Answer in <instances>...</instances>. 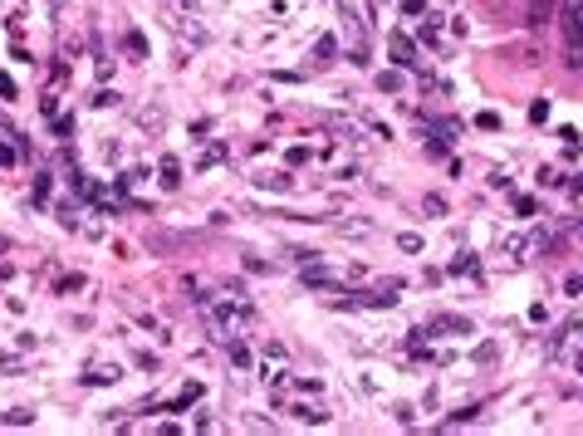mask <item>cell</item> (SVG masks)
Returning a JSON list of instances; mask_svg holds the SVG:
<instances>
[{
    "instance_id": "obj_1",
    "label": "cell",
    "mask_w": 583,
    "mask_h": 436,
    "mask_svg": "<svg viewBox=\"0 0 583 436\" xmlns=\"http://www.w3.org/2000/svg\"><path fill=\"white\" fill-rule=\"evenodd\" d=\"M397 294H402V280H383L378 289L348 294V299H338V304H348V309H392V304H397Z\"/></svg>"
},
{
    "instance_id": "obj_2",
    "label": "cell",
    "mask_w": 583,
    "mask_h": 436,
    "mask_svg": "<svg viewBox=\"0 0 583 436\" xmlns=\"http://www.w3.org/2000/svg\"><path fill=\"white\" fill-rule=\"evenodd\" d=\"M559 35H564V44H569V49H583V0H564Z\"/></svg>"
},
{
    "instance_id": "obj_3",
    "label": "cell",
    "mask_w": 583,
    "mask_h": 436,
    "mask_svg": "<svg viewBox=\"0 0 583 436\" xmlns=\"http://www.w3.org/2000/svg\"><path fill=\"white\" fill-rule=\"evenodd\" d=\"M388 49H392V59H397V69H417V64H422V59H417V44H412L402 30L388 35Z\"/></svg>"
},
{
    "instance_id": "obj_4",
    "label": "cell",
    "mask_w": 583,
    "mask_h": 436,
    "mask_svg": "<svg viewBox=\"0 0 583 436\" xmlns=\"http://www.w3.org/2000/svg\"><path fill=\"white\" fill-rule=\"evenodd\" d=\"M299 280H304V289H314V294L338 289V275H333V270H324L319 260H314V265H304V275H299Z\"/></svg>"
},
{
    "instance_id": "obj_5",
    "label": "cell",
    "mask_w": 583,
    "mask_h": 436,
    "mask_svg": "<svg viewBox=\"0 0 583 436\" xmlns=\"http://www.w3.org/2000/svg\"><path fill=\"white\" fill-rule=\"evenodd\" d=\"M294 422H309V427H324L329 422V412H324V402H294L290 407Z\"/></svg>"
},
{
    "instance_id": "obj_6",
    "label": "cell",
    "mask_w": 583,
    "mask_h": 436,
    "mask_svg": "<svg viewBox=\"0 0 583 436\" xmlns=\"http://www.w3.org/2000/svg\"><path fill=\"white\" fill-rule=\"evenodd\" d=\"M431 328H441L446 338H461V333H476V324H471V319H461V314H436V319H431Z\"/></svg>"
},
{
    "instance_id": "obj_7",
    "label": "cell",
    "mask_w": 583,
    "mask_h": 436,
    "mask_svg": "<svg viewBox=\"0 0 583 436\" xmlns=\"http://www.w3.org/2000/svg\"><path fill=\"white\" fill-rule=\"evenodd\" d=\"M255 187L260 192H294V177L290 172H255Z\"/></svg>"
},
{
    "instance_id": "obj_8",
    "label": "cell",
    "mask_w": 583,
    "mask_h": 436,
    "mask_svg": "<svg viewBox=\"0 0 583 436\" xmlns=\"http://www.w3.org/2000/svg\"><path fill=\"white\" fill-rule=\"evenodd\" d=\"M157 182H162L167 192H177V187H182V162H177V157H162V162H157Z\"/></svg>"
},
{
    "instance_id": "obj_9",
    "label": "cell",
    "mask_w": 583,
    "mask_h": 436,
    "mask_svg": "<svg viewBox=\"0 0 583 436\" xmlns=\"http://www.w3.org/2000/svg\"><path fill=\"white\" fill-rule=\"evenodd\" d=\"M446 275H471V280H481V260H476L471 250H461V255L446 265Z\"/></svg>"
},
{
    "instance_id": "obj_10",
    "label": "cell",
    "mask_w": 583,
    "mask_h": 436,
    "mask_svg": "<svg viewBox=\"0 0 583 436\" xmlns=\"http://www.w3.org/2000/svg\"><path fill=\"white\" fill-rule=\"evenodd\" d=\"M123 49H128V59H147V39H142V30H123Z\"/></svg>"
},
{
    "instance_id": "obj_11",
    "label": "cell",
    "mask_w": 583,
    "mask_h": 436,
    "mask_svg": "<svg viewBox=\"0 0 583 436\" xmlns=\"http://www.w3.org/2000/svg\"><path fill=\"white\" fill-rule=\"evenodd\" d=\"M314 59H319V64H333V59H338V35H319V39H314Z\"/></svg>"
},
{
    "instance_id": "obj_12",
    "label": "cell",
    "mask_w": 583,
    "mask_h": 436,
    "mask_svg": "<svg viewBox=\"0 0 583 436\" xmlns=\"http://www.w3.org/2000/svg\"><path fill=\"white\" fill-rule=\"evenodd\" d=\"M0 137H10V142H15V147H20V157H25V162H30V137H25V132H20V127H15V123H10V118H5V113H0Z\"/></svg>"
},
{
    "instance_id": "obj_13",
    "label": "cell",
    "mask_w": 583,
    "mask_h": 436,
    "mask_svg": "<svg viewBox=\"0 0 583 436\" xmlns=\"http://www.w3.org/2000/svg\"><path fill=\"white\" fill-rule=\"evenodd\" d=\"M118 378H123V373H118V363H113V368H108V363H98L94 373H84V382H89V387H108V382H118Z\"/></svg>"
},
{
    "instance_id": "obj_14",
    "label": "cell",
    "mask_w": 583,
    "mask_h": 436,
    "mask_svg": "<svg viewBox=\"0 0 583 436\" xmlns=\"http://www.w3.org/2000/svg\"><path fill=\"white\" fill-rule=\"evenodd\" d=\"M226 157H231V147H226V142H211V147L201 152V162H196V172H211V167H216V162H226Z\"/></svg>"
},
{
    "instance_id": "obj_15",
    "label": "cell",
    "mask_w": 583,
    "mask_h": 436,
    "mask_svg": "<svg viewBox=\"0 0 583 436\" xmlns=\"http://www.w3.org/2000/svg\"><path fill=\"white\" fill-rule=\"evenodd\" d=\"M226 353H231V363H235L240 373L250 368V348H245V338H235V333H231V338H226Z\"/></svg>"
},
{
    "instance_id": "obj_16",
    "label": "cell",
    "mask_w": 583,
    "mask_h": 436,
    "mask_svg": "<svg viewBox=\"0 0 583 436\" xmlns=\"http://www.w3.org/2000/svg\"><path fill=\"white\" fill-rule=\"evenodd\" d=\"M417 35H422V44H431V49H436V35H441V15H431V10H426V20L417 25Z\"/></svg>"
},
{
    "instance_id": "obj_17",
    "label": "cell",
    "mask_w": 583,
    "mask_h": 436,
    "mask_svg": "<svg viewBox=\"0 0 583 436\" xmlns=\"http://www.w3.org/2000/svg\"><path fill=\"white\" fill-rule=\"evenodd\" d=\"M481 412H486V402H471V407H456V412H451V417H446L441 427H461V422H476Z\"/></svg>"
},
{
    "instance_id": "obj_18",
    "label": "cell",
    "mask_w": 583,
    "mask_h": 436,
    "mask_svg": "<svg viewBox=\"0 0 583 436\" xmlns=\"http://www.w3.org/2000/svg\"><path fill=\"white\" fill-rule=\"evenodd\" d=\"M495 358H500V343H495V338H486V343H481V348L471 353V363H476V368H490Z\"/></svg>"
},
{
    "instance_id": "obj_19",
    "label": "cell",
    "mask_w": 583,
    "mask_h": 436,
    "mask_svg": "<svg viewBox=\"0 0 583 436\" xmlns=\"http://www.w3.org/2000/svg\"><path fill=\"white\" fill-rule=\"evenodd\" d=\"M49 192H54V177H49V172H35V192H30V197H35V206H44V201H49Z\"/></svg>"
},
{
    "instance_id": "obj_20",
    "label": "cell",
    "mask_w": 583,
    "mask_h": 436,
    "mask_svg": "<svg viewBox=\"0 0 583 436\" xmlns=\"http://www.w3.org/2000/svg\"><path fill=\"white\" fill-rule=\"evenodd\" d=\"M549 15H554V0H534V5H529V30H539Z\"/></svg>"
},
{
    "instance_id": "obj_21",
    "label": "cell",
    "mask_w": 583,
    "mask_h": 436,
    "mask_svg": "<svg viewBox=\"0 0 583 436\" xmlns=\"http://www.w3.org/2000/svg\"><path fill=\"white\" fill-rule=\"evenodd\" d=\"M378 89L383 94H402V69H383L378 74Z\"/></svg>"
},
{
    "instance_id": "obj_22",
    "label": "cell",
    "mask_w": 583,
    "mask_h": 436,
    "mask_svg": "<svg viewBox=\"0 0 583 436\" xmlns=\"http://www.w3.org/2000/svg\"><path fill=\"white\" fill-rule=\"evenodd\" d=\"M500 250H505V260H515V265L524 260V240H520V235H505V240H500Z\"/></svg>"
},
{
    "instance_id": "obj_23",
    "label": "cell",
    "mask_w": 583,
    "mask_h": 436,
    "mask_svg": "<svg viewBox=\"0 0 583 436\" xmlns=\"http://www.w3.org/2000/svg\"><path fill=\"white\" fill-rule=\"evenodd\" d=\"M422 211H426V216H446V197H441V192H426Z\"/></svg>"
},
{
    "instance_id": "obj_24",
    "label": "cell",
    "mask_w": 583,
    "mask_h": 436,
    "mask_svg": "<svg viewBox=\"0 0 583 436\" xmlns=\"http://www.w3.org/2000/svg\"><path fill=\"white\" fill-rule=\"evenodd\" d=\"M84 285H89V280H84V275H64V280H59V285H54V294H79V289H84Z\"/></svg>"
},
{
    "instance_id": "obj_25",
    "label": "cell",
    "mask_w": 583,
    "mask_h": 436,
    "mask_svg": "<svg viewBox=\"0 0 583 436\" xmlns=\"http://www.w3.org/2000/svg\"><path fill=\"white\" fill-rule=\"evenodd\" d=\"M476 127H486V132H500V113H495V108L476 113Z\"/></svg>"
},
{
    "instance_id": "obj_26",
    "label": "cell",
    "mask_w": 583,
    "mask_h": 436,
    "mask_svg": "<svg viewBox=\"0 0 583 436\" xmlns=\"http://www.w3.org/2000/svg\"><path fill=\"white\" fill-rule=\"evenodd\" d=\"M94 108H118V89H98V94H94Z\"/></svg>"
},
{
    "instance_id": "obj_27",
    "label": "cell",
    "mask_w": 583,
    "mask_h": 436,
    "mask_svg": "<svg viewBox=\"0 0 583 436\" xmlns=\"http://www.w3.org/2000/svg\"><path fill=\"white\" fill-rule=\"evenodd\" d=\"M534 177H539V187H564V177H559V172H554V167H539V172H534Z\"/></svg>"
},
{
    "instance_id": "obj_28",
    "label": "cell",
    "mask_w": 583,
    "mask_h": 436,
    "mask_svg": "<svg viewBox=\"0 0 583 436\" xmlns=\"http://www.w3.org/2000/svg\"><path fill=\"white\" fill-rule=\"evenodd\" d=\"M534 211H539L534 197H515V216H534Z\"/></svg>"
},
{
    "instance_id": "obj_29",
    "label": "cell",
    "mask_w": 583,
    "mask_h": 436,
    "mask_svg": "<svg viewBox=\"0 0 583 436\" xmlns=\"http://www.w3.org/2000/svg\"><path fill=\"white\" fill-rule=\"evenodd\" d=\"M397 245H402L407 255H417V250H422V235H412V230H402V235H397Z\"/></svg>"
},
{
    "instance_id": "obj_30",
    "label": "cell",
    "mask_w": 583,
    "mask_h": 436,
    "mask_svg": "<svg viewBox=\"0 0 583 436\" xmlns=\"http://www.w3.org/2000/svg\"><path fill=\"white\" fill-rule=\"evenodd\" d=\"M392 417H397L402 427H412V422H417V407H407V402H397V407H392Z\"/></svg>"
},
{
    "instance_id": "obj_31",
    "label": "cell",
    "mask_w": 583,
    "mask_h": 436,
    "mask_svg": "<svg viewBox=\"0 0 583 436\" xmlns=\"http://www.w3.org/2000/svg\"><path fill=\"white\" fill-rule=\"evenodd\" d=\"M544 118H549V99H534L529 104V123H544Z\"/></svg>"
},
{
    "instance_id": "obj_32",
    "label": "cell",
    "mask_w": 583,
    "mask_h": 436,
    "mask_svg": "<svg viewBox=\"0 0 583 436\" xmlns=\"http://www.w3.org/2000/svg\"><path fill=\"white\" fill-rule=\"evenodd\" d=\"M490 187H495V192H510L515 182H510V172H500V167H495V172H490Z\"/></svg>"
},
{
    "instance_id": "obj_33",
    "label": "cell",
    "mask_w": 583,
    "mask_h": 436,
    "mask_svg": "<svg viewBox=\"0 0 583 436\" xmlns=\"http://www.w3.org/2000/svg\"><path fill=\"white\" fill-rule=\"evenodd\" d=\"M402 15H407V20H417V15H426V0H402Z\"/></svg>"
},
{
    "instance_id": "obj_34",
    "label": "cell",
    "mask_w": 583,
    "mask_h": 436,
    "mask_svg": "<svg viewBox=\"0 0 583 436\" xmlns=\"http://www.w3.org/2000/svg\"><path fill=\"white\" fill-rule=\"evenodd\" d=\"M564 333H569V328H564ZM564 333H554V338L544 343V358H559V348H564Z\"/></svg>"
},
{
    "instance_id": "obj_35",
    "label": "cell",
    "mask_w": 583,
    "mask_h": 436,
    "mask_svg": "<svg viewBox=\"0 0 583 436\" xmlns=\"http://www.w3.org/2000/svg\"><path fill=\"white\" fill-rule=\"evenodd\" d=\"M54 132L59 137H74V118H54Z\"/></svg>"
},
{
    "instance_id": "obj_36",
    "label": "cell",
    "mask_w": 583,
    "mask_h": 436,
    "mask_svg": "<svg viewBox=\"0 0 583 436\" xmlns=\"http://www.w3.org/2000/svg\"><path fill=\"white\" fill-rule=\"evenodd\" d=\"M564 294H583V275H569V280H564Z\"/></svg>"
},
{
    "instance_id": "obj_37",
    "label": "cell",
    "mask_w": 583,
    "mask_h": 436,
    "mask_svg": "<svg viewBox=\"0 0 583 436\" xmlns=\"http://www.w3.org/2000/svg\"><path fill=\"white\" fill-rule=\"evenodd\" d=\"M0 99H15V79L10 74H0Z\"/></svg>"
},
{
    "instance_id": "obj_38",
    "label": "cell",
    "mask_w": 583,
    "mask_h": 436,
    "mask_svg": "<svg viewBox=\"0 0 583 436\" xmlns=\"http://www.w3.org/2000/svg\"><path fill=\"white\" fill-rule=\"evenodd\" d=\"M564 187H569V192H574V197H583V172H574V177H569V182H564Z\"/></svg>"
},
{
    "instance_id": "obj_39",
    "label": "cell",
    "mask_w": 583,
    "mask_h": 436,
    "mask_svg": "<svg viewBox=\"0 0 583 436\" xmlns=\"http://www.w3.org/2000/svg\"><path fill=\"white\" fill-rule=\"evenodd\" d=\"M574 368H579V373H583V353H579V358H574Z\"/></svg>"
}]
</instances>
